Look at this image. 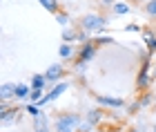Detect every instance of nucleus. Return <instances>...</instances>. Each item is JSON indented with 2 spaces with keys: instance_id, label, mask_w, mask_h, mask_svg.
<instances>
[{
  "instance_id": "f257e3e1",
  "label": "nucleus",
  "mask_w": 156,
  "mask_h": 132,
  "mask_svg": "<svg viewBox=\"0 0 156 132\" xmlns=\"http://www.w3.org/2000/svg\"><path fill=\"white\" fill-rule=\"evenodd\" d=\"M105 25H107V18L101 16V13H85V16L78 20V27L89 34H96V31H103Z\"/></svg>"
},
{
  "instance_id": "f03ea898",
  "label": "nucleus",
  "mask_w": 156,
  "mask_h": 132,
  "mask_svg": "<svg viewBox=\"0 0 156 132\" xmlns=\"http://www.w3.org/2000/svg\"><path fill=\"white\" fill-rule=\"evenodd\" d=\"M78 123H80V116L78 114H69V112H60L58 116H56V123H54V128L56 132H76L78 128Z\"/></svg>"
},
{
  "instance_id": "7ed1b4c3",
  "label": "nucleus",
  "mask_w": 156,
  "mask_h": 132,
  "mask_svg": "<svg viewBox=\"0 0 156 132\" xmlns=\"http://www.w3.org/2000/svg\"><path fill=\"white\" fill-rule=\"evenodd\" d=\"M96 50H98L96 40H87V43L80 45V50H78V54H76V58L83 61V63H89V61L96 56Z\"/></svg>"
},
{
  "instance_id": "20e7f679",
  "label": "nucleus",
  "mask_w": 156,
  "mask_h": 132,
  "mask_svg": "<svg viewBox=\"0 0 156 132\" xmlns=\"http://www.w3.org/2000/svg\"><path fill=\"white\" fill-rule=\"evenodd\" d=\"M147 67H150V58H145V65H143V69H140V74L136 79V87L138 90H147V87H150V83L154 81L150 76V72H147Z\"/></svg>"
},
{
  "instance_id": "39448f33",
  "label": "nucleus",
  "mask_w": 156,
  "mask_h": 132,
  "mask_svg": "<svg viewBox=\"0 0 156 132\" xmlns=\"http://www.w3.org/2000/svg\"><path fill=\"white\" fill-rule=\"evenodd\" d=\"M140 34H143V40H145L150 54H154L156 52V29H152V27H140Z\"/></svg>"
},
{
  "instance_id": "423d86ee",
  "label": "nucleus",
  "mask_w": 156,
  "mask_h": 132,
  "mask_svg": "<svg viewBox=\"0 0 156 132\" xmlns=\"http://www.w3.org/2000/svg\"><path fill=\"white\" fill-rule=\"evenodd\" d=\"M45 76H47V81H49V83H56V81H60L62 76H65V67H62L60 63H54V65H49V67H47Z\"/></svg>"
},
{
  "instance_id": "0eeeda50",
  "label": "nucleus",
  "mask_w": 156,
  "mask_h": 132,
  "mask_svg": "<svg viewBox=\"0 0 156 132\" xmlns=\"http://www.w3.org/2000/svg\"><path fill=\"white\" fill-rule=\"evenodd\" d=\"M0 119H2V123H5V126L18 123V121H20V108H9V110H5V112L0 114Z\"/></svg>"
},
{
  "instance_id": "6e6552de",
  "label": "nucleus",
  "mask_w": 156,
  "mask_h": 132,
  "mask_svg": "<svg viewBox=\"0 0 156 132\" xmlns=\"http://www.w3.org/2000/svg\"><path fill=\"white\" fill-rule=\"evenodd\" d=\"M0 99L2 101L16 99V83H2L0 85Z\"/></svg>"
},
{
  "instance_id": "1a4fd4ad",
  "label": "nucleus",
  "mask_w": 156,
  "mask_h": 132,
  "mask_svg": "<svg viewBox=\"0 0 156 132\" xmlns=\"http://www.w3.org/2000/svg\"><path fill=\"white\" fill-rule=\"evenodd\" d=\"M96 101L101 105H109V108H123L125 103L123 99H114V96H103V94H96Z\"/></svg>"
},
{
  "instance_id": "9d476101",
  "label": "nucleus",
  "mask_w": 156,
  "mask_h": 132,
  "mask_svg": "<svg viewBox=\"0 0 156 132\" xmlns=\"http://www.w3.org/2000/svg\"><path fill=\"white\" fill-rule=\"evenodd\" d=\"M140 11H143L150 20L156 23V0H147V2H143V5H140Z\"/></svg>"
},
{
  "instance_id": "9b49d317",
  "label": "nucleus",
  "mask_w": 156,
  "mask_h": 132,
  "mask_svg": "<svg viewBox=\"0 0 156 132\" xmlns=\"http://www.w3.org/2000/svg\"><path fill=\"white\" fill-rule=\"evenodd\" d=\"M58 54H60V58H65V61H69V58H72V56H76V50H74V47L72 45H69V43H62L60 45V50H58Z\"/></svg>"
},
{
  "instance_id": "f8f14e48",
  "label": "nucleus",
  "mask_w": 156,
  "mask_h": 132,
  "mask_svg": "<svg viewBox=\"0 0 156 132\" xmlns=\"http://www.w3.org/2000/svg\"><path fill=\"white\" fill-rule=\"evenodd\" d=\"M103 116H105V112L96 108V110H89V112H87V121L96 126V123H101V121H103Z\"/></svg>"
},
{
  "instance_id": "ddd939ff",
  "label": "nucleus",
  "mask_w": 156,
  "mask_h": 132,
  "mask_svg": "<svg viewBox=\"0 0 156 132\" xmlns=\"http://www.w3.org/2000/svg\"><path fill=\"white\" fill-rule=\"evenodd\" d=\"M62 40H65V43H72V40H78V27L74 29V27H65V29H62Z\"/></svg>"
},
{
  "instance_id": "4468645a",
  "label": "nucleus",
  "mask_w": 156,
  "mask_h": 132,
  "mask_svg": "<svg viewBox=\"0 0 156 132\" xmlns=\"http://www.w3.org/2000/svg\"><path fill=\"white\" fill-rule=\"evenodd\" d=\"M31 94V85H23V83H16V99H25V96Z\"/></svg>"
},
{
  "instance_id": "2eb2a0df",
  "label": "nucleus",
  "mask_w": 156,
  "mask_h": 132,
  "mask_svg": "<svg viewBox=\"0 0 156 132\" xmlns=\"http://www.w3.org/2000/svg\"><path fill=\"white\" fill-rule=\"evenodd\" d=\"M38 2L45 7L47 11H51V13H58L60 11V7H58V0H38Z\"/></svg>"
},
{
  "instance_id": "dca6fc26",
  "label": "nucleus",
  "mask_w": 156,
  "mask_h": 132,
  "mask_svg": "<svg viewBox=\"0 0 156 132\" xmlns=\"http://www.w3.org/2000/svg\"><path fill=\"white\" fill-rule=\"evenodd\" d=\"M47 83H49V81H47V76H45V74H34V79H31V87H40V90H42V87L47 85Z\"/></svg>"
},
{
  "instance_id": "f3484780",
  "label": "nucleus",
  "mask_w": 156,
  "mask_h": 132,
  "mask_svg": "<svg viewBox=\"0 0 156 132\" xmlns=\"http://www.w3.org/2000/svg\"><path fill=\"white\" fill-rule=\"evenodd\" d=\"M127 11H129V2H116L114 5V13H118V16L120 13H127Z\"/></svg>"
},
{
  "instance_id": "a211bd4d",
  "label": "nucleus",
  "mask_w": 156,
  "mask_h": 132,
  "mask_svg": "<svg viewBox=\"0 0 156 132\" xmlns=\"http://www.w3.org/2000/svg\"><path fill=\"white\" fill-rule=\"evenodd\" d=\"M54 16H56V20H58V23H60L62 27H65V25L69 23V13H67V11H62V9H60L58 13H54Z\"/></svg>"
},
{
  "instance_id": "6ab92c4d",
  "label": "nucleus",
  "mask_w": 156,
  "mask_h": 132,
  "mask_svg": "<svg viewBox=\"0 0 156 132\" xmlns=\"http://www.w3.org/2000/svg\"><path fill=\"white\" fill-rule=\"evenodd\" d=\"M25 110H27V112H29V114L34 116V119H36V116H40V114H42V112H40V105H38V103H31V105H27Z\"/></svg>"
},
{
  "instance_id": "aec40b11",
  "label": "nucleus",
  "mask_w": 156,
  "mask_h": 132,
  "mask_svg": "<svg viewBox=\"0 0 156 132\" xmlns=\"http://www.w3.org/2000/svg\"><path fill=\"white\" fill-rule=\"evenodd\" d=\"M29 99H31V103H38V101L42 99V90H40V87H31V94H29Z\"/></svg>"
},
{
  "instance_id": "412c9836",
  "label": "nucleus",
  "mask_w": 156,
  "mask_h": 132,
  "mask_svg": "<svg viewBox=\"0 0 156 132\" xmlns=\"http://www.w3.org/2000/svg\"><path fill=\"white\" fill-rule=\"evenodd\" d=\"M138 101H140V108H147V105L152 103V94H143Z\"/></svg>"
},
{
  "instance_id": "4be33fe9",
  "label": "nucleus",
  "mask_w": 156,
  "mask_h": 132,
  "mask_svg": "<svg viewBox=\"0 0 156 132\" xmlns=\"http://www.w3.org/2000/svg\"><path fill=\"white\" fill-rule=\"evenodd\" d=\"M34 132H51V130H47V126H36Z\"/></svg>"
},
{
  "instance_id": "5701e85b",
  "label": "nucleus",
  "mask_w": 156,
  "mask_h": 132,
  "mask_svg": "<svg viewBox=\"0 0 156 132\" xmlns=\"http://www.w3.org/2000/svg\"><path fill=\"white\" fill-rule=\"evenodd\" d=\"M112 5H116L114 0H101V7H112Z\"/></svg>"
},
{
  "instance_id": "b1692460",
  "label": "nucleus",
  "mask_w": 156,
  "mask_h": 132,
  "mask_svg": "<svg viewBox=\"0 0 156 132\" xmlns=\"http://www.w3.org/2000/svg\"><path fill=\"white\" fill-rule=\"evenodd\" d=\"M127 31H140V27L138 25H129V27H127Z\"/></svg>"
},
{
  "instance_id": "393cba45",
  "label": "nucleus",
  "mask_w": 156,
  "mask_h": 132,
  "mask_svg": "<svg viewBox=\"0 0 156 132\" xmlns=\"http://www.w3.org/2000/svg\"><path fill=\"white\" fill-rule=\"evenodd\" d=\"M127 2H132V5H143V2H147V0H127Z\"/></svg>"
},
{
  "instance_id": "a878e982",
  "label": "nucleus",
  "mask_w": 156,
  "mask_h": 132,
  "mask_svg": "<svg viewBox=\"0 0 156 132\" xmlns=\"http://www.w3.org/2000/svg\"><path fill=\"white\" fill-rule=\"evenodd\" d=\"M152 79H154V81H156V67H154V69H152Z\"/></svg>"
},
{
  "instance_id": "bb28decb",
  "label": "nucleus",
  "mask_w": 156,
  "mask_h": 132,
  "mask_svg": "<svg viewBox=\"0 0 156 132\" xmlns=\"http://www.w3.org/2000/svg\"><path fill=\"white\" fill-rule=\"evenodd\" d=\"M154 132H156V128H154Z\"/></svg>"
}]
</instances>
